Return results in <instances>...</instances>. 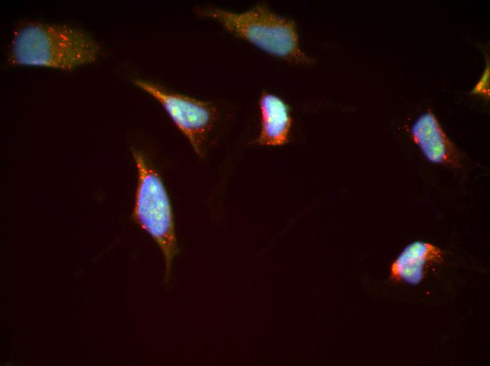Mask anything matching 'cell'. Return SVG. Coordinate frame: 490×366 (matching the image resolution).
Returning <instances> with one entry per match:
<instances>
[{"label":"cell","mask_w":490,"mask_h":366,"mask_svg":"<svg viewBox=\"0 0 490 366\" xmlns=\"http://www.w3.org/2000/svg\"><path fill=\"white\" fill-rule=\"evenodd\" d=\"M472 95L480 96L486 100L489 99V60L486 58L483 72L475 85L470 91Z\"/></svg>","instance_id":"8"},{"label":"cell","mask_w":490,"mask_h":366,"mask_svg":"<svg viewBox=\"0 0 490 366\" xmlns=\"http://www.w3.org/2000/svg\"><path fill=\"white\" fill-rule=\"evenodd\" d=\"M132 156L138 171L133 218L159 247L165 263L164 282L168 283L179 251L170 201L161 177L144 156L133 150Z\"/></svg>","instance_id":"3"},{"label":"cell","mask_w":490,"mask_h":366,"mask_svg":"<svg viewBox=\"0 0 490 366\" xmlns=\"http://www.w3.org/2000/svg\"><path fill=\"white\" fill-rule=\"evenodd\" d=\"M196 15L218 23L225 30L267 54L294 65L310 66L315 63L301 48L295 20L258 4L244 12L204 6Z\"/></svg>","instance_id":"2"},{"label":"cell","mask_w":490,"mask_h":366,"mask_svg":"<svg viewBox=\"0 0 490 366\" xmlns=\"http://www.w3.org/2000/svg\"><path fill=\"white\" fill-rule=\"evenodd\" d=\"M133 83L161 104L194 153L200 158L204 157L209 135L218 119L216 106L206 101L166 90L146 80L134 79Z\"/></svg>","instance_id":"4"},{"label":"cell","mask_w":490,"mask_h":366,"mask_svg":"<svg viewBox=\"0 0 490 366\" xmlns=\"http://www.w3.org/2000/svg\"><path fill=\"white\" fill-rule=\"evenodd\" d=\"M99 52L96 40L79 27L29 22L15 30L8 60L12 65L72 70L94 62Z\"/></svg>","instance_id":"1"},{"label":"cell","mask_w":490,"mask_h":366,"mask_svg":"<svg viewBox=\"0 0 490 366\" xmlns=\"http://www.w3.org/2000/svg\"><path fill=\"white\" fill-rule=\"evenodd\" d=\"M443 260L444 253L438 246L423 241L412 242L391 263L390 278L396 282L418 284L429 268Z\"/></svg>","instance_id":"6"},{"label":"cell","mask_w":490,"mask_h":366,"mask_svg":"<svg viewBox=\"0 0 490 366\" xmlns=\"http://www.w3.org/2000/svg\"><path fill=\"white\" fill-rule=\"evenodd\" d=\"M410 136L429 162L452 168L461 166L459 151L432 111H428L416 119Z\"/></svg>","instance_id":"5"},{"label":"cell","mask_w":490,"mask_h":366,"mask_svg":"<svg viewBox=\"0 0 490 366\" xmlns=\"http://www.w3.org/2000/svg\"><path fill=\"white\" fill-rule=\"evenodd\" d=\"M260 128L256 140L260 146H281L289 142L292 117L289 105L280 96L263 91L259 97Z\"/></svg>","instance_id":"7"}]
</instances>
